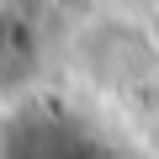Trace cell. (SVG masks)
Listing matches in <instances>:
<instances>
[{
    "mask_svg": "<svg viewBox=\"0 0 159 159\" xmlns=\"http://www.w3.org/2000/svg\"><path fill=\"white\" fill-rule=\"evenodd\" d=\"M148 37H154V43H159V6H154V11H148Z\"/></svg>",
    "mask_w": 159,
    "mask_h": 159,
    "instance_id": "cell-1",
    "label": "cell"
}]
</instances>
